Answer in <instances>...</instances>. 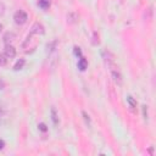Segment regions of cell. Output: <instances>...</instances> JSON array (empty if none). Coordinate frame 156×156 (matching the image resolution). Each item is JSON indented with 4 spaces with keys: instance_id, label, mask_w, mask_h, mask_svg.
I'll return each mask as SVG.
<instances>
[{
    "instance_id": "6da1fadb",
    "label": "cell",
    "mask_w": 156,
    "mask_h": 156,
    "mask_svg": "<svg viewBox=\"0 0 156 156\" xmlns=\"http://www.w3.org/2000/svg\"><path fill=\"white\" fill-rule=\"evenodd\" d=\"M13 20H15V23H16V24L22 26V24H24V23L28 21V16H27V13H26L24 11L18 10V11L15 12V15H13Z\"/></svg>"
},
{
    "instance_id": "7a4b0ae2",
    "label": "cell",
    "mask_w": 156,
    "mask_h": 156,
    "mask_svg": "<svg viewBox=\"0 0 156 156\" xmlns=\"http://www.w3.org/2000/svg\"><path fill=\"white\" fill-rule=\"evenodd\" d=\"M110 67H111V76H112V79L115 80V83H117L118 85H121V84H122V74H121V72H119L118 68L115 66V63L111 65Z\"/></svg>"
},
{
    "instance_id": "3957f363",
    "label": "cell",
    "mask_w": 156,
    "mask_h": 156,
    "mask_svg": "<svg viewBox=\"0 0 156 156\" xmlns=\"http://www.w3.org/2000/svg\"><path fill=\"white\" fill-rule=\"evenodd\" d=\"M45 33V28H44V26L41 24V23H39V22H35L33 26H32V28H30V35H34V34H37V35H43Z\"/></svg>"
},
{
    "instance_id": "277c9868",
    "label": "cell",
    "mask_w": 156,
    "mask_h": 156,
    "mask_svg": "<svg viewBox=\"0 0 156 156\" xmlns=\"http://www.w3.org/2000/svg\"><path fill=\"white\" fill-rule=\"evenodd\" d=\"M4 54L9 57V58H13L16 56V49L12 46V45H5V50H4Z\"/></svg>"
},
{
    "instance_id": "5b68a950",
    "label": "cell",
    "mask_w": 156,
    "mask_h": 156,
    "mask_svg": "<svg viewBox=\"0 0 156 156\" xmlns=\"http://www.w3.org/2000/svg\"><path fill=\"white\" fill-rule=\"evenodd\" d=\"M15 39H16V34L12 33V32H6V33L4 34V37H2V40H4L5 45H9V44L12 43Z\"/></svg>"
},
{
    "instance_id": "8992f818",
    "label": "cell",
    "mask_w": 156,
    "mask_h": 156,
    "mask_svg": "<svg viewBox=\"0 0 156 156\" xmlns=\"http://www.w3.org/2000/svg\"><path fill=\"white\" fill-rule=\"evenodd\" d=\"M78 20H79V15H78L77 12H73V11H72V12H69V13L67 15V22L71 23V24L77 23Z\"/></svg>"
},
{
    "instance_id": "52a82bcc",
    "label": "cell",
    "mask_w": 156,
    "mask_h": 156,
    "mask_svg": "<svg viewBox=\"0 0 156 156\" xmlns=\"http://www.w3.org/2000/svg\"><path fill=\"white\" fill-rule=\"evenodd\" d=\"M87 67H88V61H87L83 56L79 57V60H78V68H79L80 71H85Z\"/></svg>"
},
{
    "instance_id": "ba28073f",
    "label": "cell",
    "mask_w": 156,
    "mask_h": 156,
    "mask_svg": "<svg viewBox=\"0 0 156 156\" xmlns=\"http://www.w3.org/2000/svg\"><path fill=\"white\" fill-rule=\"evenodd\" d=\"M24 63H26V60H24V58H20V60L15 63V66H13V71H20V69H22L23 66H24Z\"/></svg>"
},
{
    "instance_id": "9c48e42d",
    "label": "cell",
    "mask_w": 156,
    "mask_h": 156,
    "mask_svg": "<svg viewBox=\"0 0 156 156\" xmlns=\"http://www.w3.org/2000/svg\"><path fill=\"white\" fill-rule=\"evenodd\" d=\"M82 116H83V118H84V121H85V124L90 128V127H91V119H90L89 115H88L85 111H82Z\"/></svg>"
},
{
    "instance_id": "30bf717a",
    "label": "cell",
    "mask_w": 156,
    "mask_h": 156,
    "mask_svg": "<svg viewBox=\"0 0 156 156\" xmlns=\"http://www.w3.org/2000/svg\"><path fill=\"white\" fill-rule=\"evenodd\" d=\"M38 5H39L43 10H46V9L50 7V1H49V0H39Z\"/></svg>"
},
{
    "instance_id": "8fae6325",
    "label": "cell",
    "mask_w": 156,
    "mask_h": 156,
    "mask_svg": "<svg viewBox=\"0 0 156 156\" xmlns=\"http://www.w3.org/2000/svg\"><path fill=\"white\" fill-rule=\"evenodd\" d=\"M7 61H9V57L5 55V54H0V66L4 67L7 65Z\"/></svg>"
},
{
    "instance_id": "7c38bea8",
    "label": "cell",
    "mask_w": 156,
    "mask_h": 156,
    "mask_svg": "<svg viewBox=\"0 0 156 156\" xmlns=\"http://www.w3.org/2000/svg\"><path fill=\"white\" fill-rule=\"evenodd\" d=\"M127 102L129 104V106H130L132 108H135V107H136V101H135V99H134L133 96H128V98H127Z\"/></svg>"
},
{
    "instance_id": "4fadbf2b",
    "label": "cell",
    "mask_w": 156,
    "mask_h": 156,
    "mask_svg": "<svg viewBox=\"0 0 156 156\" xmlns=\"http://www.w3.org/2000/svg\"><path fill=\"white\" fill-rule=\"evenodd\" d=\"M51 118H52L54 124H57V123H58V119H57V116H56V110H55V108H51Z\"/></svg>"
},
{
    "instance_id": "5bb4252c",
    "label": "cell",
    "mask_w": 156,
    "mask_h": 156,
    "mask_svg": "<svg viewBox=\"0 0 156 156\" xmlns=\"http://www.w3.org/2000/svg\"><path fill=\"white\" fill-rule=\"evenodd\" d=\"M74 55L78 56V57H82V50H80V48H78V46L74 48Z\"/></svg>"
},
{
    "instance_id": "9a60e30c",
    "label": "cell",
    "mask_w": 156,
    "mask_h": 156,
    "mask_svg": "<svg viewBox=\"0 0 156 156\" xmlns=\"http://www.w3.org/2000/svg\"><path fill=\"white\" fill-rule=\"evenodd\" d=\"M38 127H39V129H40L41 132H46V130H48V128H46V124H45V123H39V124H38Z\"/></svg>"
},
{
    "instance_id": "2e32d148",
    "label": "cell",
    "mask_w": 156,
    "mask_h": 156,
    "mask_svg": "<svg viewBox=\"0 0 156 156\" xmlns=\"http://www.w3.org/2000/svg\"><path fill=\"white\" fill-rule=\"evenodd\" d=\"M143 115L145 118H147V106L146 105H143Z\"/></svg>"
},
{
    "instance_id": "e0dca14e",
    "label": "cell",
    "mask_w": 156,
    "mask_h": 156,
    "mask_svg": "<svg viewBox=\"0 0 156 156\" xmlns=\"http://www.w3.org/2000/svg\"><path fill=\"white\" fill-rule=\"evenodd\" d=\"M5 13V5L0 1V16H2Z\"/></svg>"
},
{
    "instance_id": "ac0fdd59",
    "label": "cell",
    "mask_w": 156,
    "mask_h": 156,
    "mask_svg": "<svg viewBox=\"0 0 156 156\" xmlns=\"http://www.w3.org/2000/svg\"><path fill=\"white\" fill-rule=\"evenodd\" d=\"M4 146H5V141H4L2 139H0V150H2Z\"/></svg>"
},
{
    "instance_id": "d6986e66",
    "label": "cell",
    "mask_w": 156,
    "mask_h": 156,
    "mask_svg": "<svg viewBox=\"0 0 156 156\" xmlns=\"http://www.w3.org/2000/svg\"><path fill=\"white\" fill-rule=\"evenodd\" d=\"M94 39H96V33H94ZM94 44H96V40L94 41Z\"/></svg>"
},
{
    "instance_id": "ffe728a7",
    "label": "cell",
    "mask_w": 156,
    "mask_h": 156,
    "mask_svg": "<svg viewBox=\"0 0 156 156\" xmlns=\"http://www.w3.org/2000/svg\"><path fill=\"white\" fill-rule=\"evenodd\" d=\"M2 115H4V111H2V110H0V117H1Z\"/></svg>"
},
{
    "instance_id": "44dd1931",
    "label": "cell",
    "mask_w": 156,
    "mask_h": 156,
    "mask_svg": "<svg viewBox=\"0 0 156 156\" xmlns=\"http://www.w3.org/2000/svg\"><path fill=\"white\" fill-rule=\"evenodd\" d=\"M2 28H4V26H2V24H1V23H0V32H1V30H2Z\"/></svg>"
}]
</instances>
